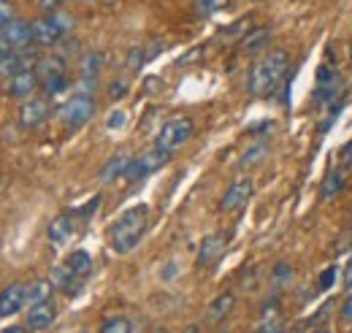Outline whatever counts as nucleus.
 I'll return each instance as SVG.
<instances>
[{"label": "nucleus", "instance_id": "nucleus-1", "mask_svg": "<svg viewBox=\"0 0 352 333\" xmlns=\"http://www.w3.org/2000/svg\"><path fill=\"white\" fill-rule=\"evenodd\" d=\"M287 65H290V57L285 49H268L250 68V79H247L250 92L255 98H268L271 92H276V87L287 76Z\"/></svg>", "mask_w": 352, "mask_h": 333}, {"label": "nucleus", "instance_id": "nucleus-2", "mask_svg": "<svg viewBox=\"0 0 352 333\" xmlns=\"http://www.w3.org/2000/svg\"><path fill=\"white\" fill-rule=\"evenodd\" d=\"M146 225H149V206L146 204L125 208L114 219V225L109 228V244H111V250L120 252V255L133 252L138 247V241L144 239Z\"/></svg>", "mask_w": 352, "mask_h": 333}, {"label": "nucleus", "instance_id": "nucleus-3", "mask_svg": "<svg viewBox=\"0 0 352 333\" xmlns=\"http://www.w3.org/2000/svg\"><path fill=\"white\" fill-rule=\"evenodd\" d=\"M71 33V19L65 14H44L33 22V41L38 46H57Z\"/></svg>", "mask_w": 352, "mask_h": 333}, {"label": "nucleus", "instance_id": "nucleus-4", "mask_svg": "<svg viewBox=\"0 0 352 333\" xmlns=\"http://www.w3.org/2000/svg\"><path fill=\"white\" fill-rule=\"evenodd\" d=\"M57 117L60 122L71 130H79L85 127L95 117V100L89 98L87 92H79V95H71L60 109H57Z\"/></svg>", "mask_w": 352, "mask_h": 333}, {"label": "nucleus", "instance_id": "nucleus-5", "mask_svg": "<svg viewBox=\"0 0 352 333\" xmlns=\"http://www.w3.org/2000/svg\"><path fill=\"white\" fill-rule=\"evenodd\" d=\"M192 130H195V125H192L190 117H174V120H168L166 125L160 127L155 147L168 152V155H174L179 147H184L192 138Z\"/></svg>", "mask_w": 352, "mask_h": 333}, {"label": "nucleus", "instance_id": "nucleus-6", "mask_svg": "<svg viewBox=\"0 0 352 333\" xmlns=\"http://www.w3.org/2000/svg\"><path fill=\"white\" fill-rule=\"evenodd\" d=\"M168 160H171V155L163 152V149H157V147L149 149V152H144V155H138V158H131V166L125 171V182H141L149 173H155L157 168L166 166Z\"/></svg>", "mask_w": 352, "mask_h": 333}, {"label": "nucleus", "instance_id": "nucleus-7", "mask_svg": "<svg viewBox=\"0 0 352 333\" xmlns=\"http://www.w3.org/2000/svg\"><path fill=\"white\" fill-rule=\"evenodd\" d=\"M252 193H255L252 179H236V182H230V184H228V190L222 193L220 208L222 211H239V208L252 198Z\"/></svg>", "mask_w": 352, "mask_h": 333}, {"label": "nucleus", "instance_id": "nucleus-8", "mask_svg": "<svg viewBox=\"0 0 352 333\" xmlns=\"http://www.w3.org/2000/svg\"><path fill=\"white\" fill-rule=\"evenodd\" d=\"M0 36L14 46V52H28L33 46V22H25V19H14L8 22L6 28H0Z\"/></svg>", "mask_w": 352, "mask_h": 333}, {"label": "nucleus", "instance_id": "nucleus-9", "mask_svg": "<svg viewBox=\"0 0 352 333\" xmlns=\"http://www.w3.org/2000/svg\"><path fill=\"white\" fill-rule=\"evenodd\" d=\"M46 117H49V103H46V98H28V100H22V106H19V125L25 127V130H33V127L44 125Z\"/></svg>", "mask_w": 352, "mask_h": 333}, {"label": "nucleus", "instance_id": "nucleus-10", "mask_svg": "<svg viewBox=\"0 0 352 333\" xmlns=\"http://www.w3.org/2000/svg\"><path fill=\"white\" fill-rule=\"evenodd\" d=\"M38 87H41V79H38L36 68H25V71H19L16 76H11L8 84H6L8 95H11V98H22V100L33 98V92H36Z\"/></svg>", "mask_w": 352, "mask_h": 333}, {"label": "nucleus", "instance_id": "nucleus-11", "mask_svg": "<svg viewBox=\"0 0 352 333\" xmlns=\"http://www.w3.org/2000/svg\"><path fill=\"white\" fill-rule=\"evenodd\" d=\"M28 303V288L19 282H11L0 290V317H14Z\"/></svg>", "mask_w": 352, "mask_h": 333}, {"label": "nucleus", "instance_id": "nucleus-12", "mask_svg": "<svg viewBox=\"0 0 352 333\" xmlns=\"http://www.w3.org/2000/svg\"><path fill=\"white\" fill-rule=\"evenodd\" d=\"M49 282H52L54 290H63V292H68V295H76V292L82 290V285H85V279H79L65 263H57V266L52 268Z\"/></svg>", "mask_w": 352, "mask_h": 333}, {"label": "nucleus", "instance_id": "nucleus-13", "mask_svg": "<svg viewBox=\"0 0 352 333\" xmlns=\"http://www.w3.org/2000/svg\"><path fill=\"white\" fill-rule=\"evenodd\" d=\"M36 74H38V79H41V87L49 82H57V79L68 76V71H65V60L57 57V54L38 57V60H36Z\"/></svg>", "mask_w": 352, "mask_h": 333}, {"label": "nucleus", "instance_id": "nucleus-14", "mask_svg": "<svg viewBox=\"0 0 352 333\" xmlns=\"http://www.w3.org/2000/svg\"><path fill=\"white\" fill-rule=\"evenodd\" d=\"M222 252H225V236H222V233H209V236L201 241V247H198V266L206 268V266L217 263Z\"/></svg>", "mask_w": 352, "mask_h": 333}, {"label": "nucleus", "instance_id": "nucleus-15", "mask_svg": "<svg viewBox=\"0 0 352 333\" xmlns=\"http://www.w3.org/2000/svg\"><path fill=\"white\" fill-rule=\"evenodd\" d=\"M54 317H57V306H54L52 301L36 303V306H30V312H28V328H30V331H44V328H49V325L54 323Z\"/></svg>", "mask_w": 352, "mask_h": 333}, {"label": "nucleus", "instance_id": "nucleus-16", "mask_svg": "<svg viewBox=\"0 0 352 333\" xmlns=\"http://www.w3.org/2000/svg\"><path fill=\"white\" fill-rule=\"evenodd\" d=\"M233 306H236V295H233V292H220V295L206 306V323H209V325L222 323V320L233 312Z\"/></svg>", "mask_w": 352, "mask_h": 333}, {"label": "nucleus", "instance_id": "nucleus-17", "mask_svg": "<svg viewBox=\"0 0 352 333\" xmlns=\"http://www.w3.org/2000/svg\"><path fill=\"white\" fill-rule=\"evenodd\" d=\"M71 233H74V214H68V211L57 214L46 228V236L52 244H65L71 239Z\"/></svg>", "mask_w": 352, "mask_h": 333}, {"label": "nucleus", "instance_id": "nucleus-18", "mask_svg": "<svg viewBox=\"0 0 352 333\" xmlns=\"http://www.w3.org/2000/svg\"><path fill=\"white\" fill-rule=\"evenodd\" d=\"M268 41H271V28L261 25V28H252V30L241 39L239 49H241L244 54H261V52H265Z\"/></svg>", "mask_w": 352, "mask_h": 333}, {"label": "nucleus", "instance_id": "nucleus-19", "mask_svg": "<svg viewBox=\"0 0 352 333\" xmlns=\"http://www.w3.org/2000/svg\"><path fill=\"white\" fill-rule=\"evenodd\" d=\"M33 63V57H28L25 52H14V54H8V57H3L0 60V79H11V76H16L19 71H25V68H36V65H30Z\"/></svg>", "mask_w": 352, "mask_h": 333}, {"label": "nucleus", "instance_id": "nucleus-20", "mask_svg": "<svg viewBox=\"0 0 352 333\" xmlns=\"http://www.w3.org/2000/svg\"><path fill=\"white\" fill-rule=\"evenodd\" d=\"M131 166V158L128 155H114L106 160V166L100 168V182L103 184H111L117 179H125V171Z\"/></svg>", "mask_w": 352, "mask_h": 333}, {"label": "nucleus", "instance_id": "nucleus-21", "mask_svg": "<svg viewBox=\"0 0 352 333\" xmlns=\"http://www.w3.org/2000/svg\"><path fill=\"white\" fill-rule=\"evenodd\" d=\"M250 30H252V17H241V19H236L233 25H228V28L222 30L220 36H217V41L220 43H241V39H244Z\"/></svg>", "mask_w": 352, "mask_h": 333}, {"label": "nucleus", "instance_id": "nucleus-22", "mask_svg": "<svg viewBox=\"0 0 352 333\" xmlns=\"http://www.w3.org/2000/svg\"><path fill=\"white\" fill-rule=\"evenodd\" d=\"M100 65H103V54H100V52H87V54L82 57L79 71H82V82H85V87H92V84L98 82Z\"/></svg>", "mask_w": 352, "mask_h": 333}, {"label": "nucleus", "instance_id": "nucleus-23", "mask_svg": "<svg viewBox=\"0 0 352 333\" xmlns=\"http://www.w3.org/2000/svg\"><path fill=\"white\" fill-rule=\"evenodd\" d=\"M65 266H68L79 279H87L89 271H92V257H89L85 250H76L65 257Z\"/></svg>", "mask_w": 352, "mask_h": 333}, {"label": "nucleus", "instance_id": "nucleus-24", "mask_svg": "<svg viewBox=\"0 0 352 333\" xmlns=\"http://www.w3.org/2000/svg\"><path fill=\"white\" fill-rule=\"evenodd\" d=\"M52 282L49 279H36L30 288H28V303L36 306V303H44V301H52Z\"/></svg>", "mask_w": 352, "mask_h": 333}, {"label": "nucleus", "instance_id": "nucleus-25", "mask_svg": "<svg viewBox=\"0 0 352 333\" xmlns=\"http://www.w3.org/2000/svg\"><path fill=\"white\" fill-rule=\"evenodd\" d=\"M342 190H344V173H342V171H331V173L325 176L320 193H322L325 198H331V195H336V193H342Z\"/></svg>", "mask_w": 352, "mask_h": 333}, {"label": "nucleus", "instance_id": "nucleus-26", "mask_svg": "<svg viewBox=\"0 0 352 333\" xmlns=\"http://www.w3.org/2000/svg\"><path fill=\"white\" fill-rule=\"evenodd\" d=\"M100 333H133V325L128 317L117 314V317H109V320L100 325Z\"/></svg>", "mask_w": 352, "mask_h": 333}, {"label": "nucleus", "instance_id": "nucleus-27", "mask_svg": "<svg viewBox=\"0 0 352 333\" xmlns=\"http://www.w3.org/2000/svg\"><path fill=\"white\" fill-rule=\"evenodd\" d=\"M265 149H268V147H265V141H258L255 147H250V149L241 155V166L247 168V166H252V163H258V160L265 155Z\"/></svg>", "mask_w": 352, "mask_h": 333}, {"label": "nucleus", "instance_id": "nucleus-28", "mask_svg": "<svg viewBox=\"0 0 352 333\" xmlns=\"http://www.w3.org/2000/svg\"><path fill=\"white\" fill-rule=\"evenodd\" d=\"M144 52H146L144 46H133L131 52H128V68H131V71H138V68L146 63V54H144Z\"/></svg>", "mask_w": 352, "mask_h": 333}, {"label": "nucleus", "instance_id": "nucleus-29", "mask_svg": "<svg viewBox=\"0 0 352 333\" xmlns=\"http://www.w3.org/2000/svg\"><path fill=\"white\" fill-rule=\"evenodd\" d=\"M225 3H228V0H195V8H198L201 14H214V11H220Z\"/></svg>", "mask_w": 352, "mask_h": 333}, {"label": "nucleus", "instance_id": "nucleus-30", "mask_svg": "<svg viewBox=\"0 0 352 333\" xmlns=\"http://www.w3.org/2000/svg\"><path fill=\"white\" fill-rule=\"evenodd\" d=\"M125 92H128V79H122V76H120V79H114V82H111V87H109V98H111V100L122 98Z\"/></svg>", "mask_w": 352, "mask_h": 333}, {"label": "nucleus", "instance_id": "nucleus-31", "mask_svg": "<svg viewBox=\"0 0 352 333\" xmlns=\"http://www.w3.org/2000/svg\"><path fill=\"white\" fill-rule=\"evenodd\" d=\"M333 279H336V268H325L320 274V279H317V288L320 290H331L333 288Z\"/></svg>", "mask_w": 352, "mask_h": 333}, {"label": "nucleus", "instance_id": "nucleus-32", "mask_svg": "<svg viewBox=\"0 0 352 333\" xmlns=\"http://www.w3.org/2000/svg\"><path fill=\"white\" fill-rule=\"evenodd\" d=\"M68 84H71V79H68V76H63V79H57V82L44 84L41 89H44V95H60V92H63Z\"/></svg>", "mask_w": 352, "mask_h": 333}, {"label": "nucleus", "instance_id": "nucleus-33", "mask_svg": "<svg viewBox=\"0 0 352 333\" xmlns=\"http://www.w3.org/2000/svg\"><path fill=\"white\" fill-rule=\"evenodd\" d=\"M16 17H14V6L8 3V0H0V28H6L8 22H14Z\"/></svg>", "mask_w": 352, "mask_h": 333}, {"label": "nucleus", "instance_id": "nucleus-34", "mask_svg": "<svg viewBox=\"0 0 352 333\" xmlns=\"http://www.w3.org/2000/svg\"><path fill=\"white\" fill-rule=\"evenodd\" d=\"M342 323L352 325V290H350V295L344 298V303H342Z\"/></svg>", "mask_w": 352, "mask_h": 333}, {"label": "nucleus", "instance_id": "nucleus-35", "mask_svg": "<svg viewBox=\"0 0 352 333\" xmlns=\"http://www.w3.org/2000/svg\"><path fill=\"white\" fill-rule=\"evenodd\" d=\"M60 3H63V0H38V6L44 8L46 14H57V8H60Z\"/></svg>", "mask_w": 352, "mask_h": 333}, {"label": "nucleus", "instance_id": "nucleus-36", "mask_svg": "<svg viewBox=\"0 0 352 333\" xmlns=\"http://www.w3.org/2000/svg\"><path fill=\"white\" fill-rule=\"evenodd\" d=\"M342 282H344L347 290H352V257L347 260V266H344V271H342Z\"/></svg>", "mask_w": 352, "mask_h": 333}, {"label": "nucleus", "instance_id": "nucleus-37", "mask_svg": "<svg viewBox=\"0 0 352 333\" xmlns=\"http://www.w3.org/2000/svg\"><path fill=\"white\" fill-rule=\"evenodd\" d=\"M342 166L347 168V171H352V141L342 149Z\"/></svg>", "mask_w": 352, "mask_h": 333}, {"label": "nucleus", "instance_id": "nucleus-38", "mask_svg": "<svg viewBox=\"0 0 352 333\" xmlns=\"http://www.w3.org/2000/svg\"><path fill=\"white\" fill-rule=\"evenodd\" d=\"M274 277H276L279 282H282V279H287V277H290V266H287V263H279V266L274 268Z\"/></svg>", "mask_w": 352, "mask_h": 333}, {"label": "nucleus", "instance_id": "nucleus-39", "mask_svg": "<svg viewBox=\"0 0 352 333\" xmlns=\"http://www.w3.org/2000/svg\"><path fill=\"white\" fill-rule=\"evenodd\" d=\"M8 54H14V46H11V43L0 36V60H3V57H8Z\"/></svg>", "mask_w": 352, "mask_h": 333}, {"label": "nucleus", "instance_id": "nucleus-40", "mask_svg": "<svg viewBox=\"0 0 352 333\" xmlns=\"http://www.w3.org/2000/svg\"><path fill=\"white\" fill-rule=\"evenodd\" d=\"M111 117H114V120H109V127H120V125H125V114H122V111H114Z\"/></svg>", "mask_w": 352, "mask_h": 333}, {"label": "nucleus", "instance_id": "nucleus-41", "mask_svg": "<svg viewBox=\"0 0 352 333\" xmlns=\"http://www.w3.org/2000/svg\"><path fill=\"white\" fill-rule=\"evenodd\" d=\"M30 328L28 325H11V328H6L3 333H28Z\"/></svg>", "mask_w": 352, "mask_h": 333}, {"label": "nucleus", "instance_id": "nucleus-42", "mask_svg": "<svg viewBox=\"0 0 352 333\" xmlns=\"http://www.w3.org/2000/svg\"><path fill=\"white\" fill-rule=\"evenodd\" d=\"M184 333H198V325H190V328H187Z\"/></svg>", "mask_w": 352, "mask_h": 333}, {"label": "nucleus", "instance_id": "nucleus-43", "mask_svg": "<svg viewBox=\"0 0 352 333\" xmlns=\"http://www.w3.org/2000/svg\"><path fill=\"white\" fill-rule=\"evenodd\" d=\"M350 54H352V41H350Z\"/></svg>", "mask_w": 352, "mask_h": 333}, {"label": "nucleus", "instance_id": "nucleus-44", "mask_svg": "<svg viewBox=\"0 0 352 333\" xmlns=\"http://www.w3.org/2000/svg\"><path fill=\"white\" fill-rule=\"evenodd\" d=\"M255 3H263V0H255Z\"/></svg>", "mask_w": 352, "mask_h": 333}, {"label": "nucleus", "instance_id": "nucleus-45", "mask_svg": "<svg viewBox=\"0 0 352 333\" xmlns=\"http://www.w3.org/2000/svg\"><path fill=\"white\" fill-rule=\"evenodd\" d=\"M317 333H325V331H317Z\"/></svg>", "mask_w": 352, "mask_h": 333}, {"label": "nucleus", "instance_id": "nucleus-46", "mask_svg": "<svg viewBox=\"0 0 352 333\" xmlns=\"http://www.w3.org/2000/svg\"><path fill=\"white\" fill-rule=\"evenodd\" d=\"M157 333H166V331H157Z\"/></svg>", "mask_w": 352, "mask_h": 333}, {"label": "nucleus", "instance_id": "nucleus-47", "mask_svg": "<svg viewBox=\"0 0 352 333\" xmlns=\"http://www.w3.org/2000/svg\"><path fill=\"white\" fill-rule=\"evenodd\" d=\"M82 333H87V331H82Z\"/></svg>", "mask_w": 352, "mask_h": 333}]
</instances>
